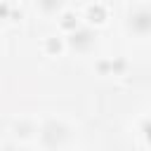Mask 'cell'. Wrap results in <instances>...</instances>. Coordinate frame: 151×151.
I'll return each mask as SVG.
<instances>
[{"label": "cell", "instance_id": "2", "mask_svg": "<svg viewBox=\"0 0 151 151\" xmlns=\"http://www.w3.org/2000/svg\"><path fill=\"white\" fill-rule=\"evenodd\" d=\"M106 19V9H104V5H90L87 7V21L90 24H101Z\"/></svg>", "mask_w": 151, "mask_h": 151}, {"label": "cell", "instance_id": "1", "mask_svg": "<svg viewBox=\"0 0 151 151\" xmlns=\"http://www.w3.org/2000/svg\"><path fill=\"white\" fill-rule=\"evenodd\" d=\"M130 26H132L137 33H146V31H151V12H149V9H139V12H134L132 19H130Z\"/></svg>", "mask_w": 151, "mask_h": 151}, {"label": "cell", "instance_id": "7", "mask_svg": "<svg viewBox=\"0 0 151 151\" xmlns=\"http://www.w3.org/2000/svg\"><path fill=\"white\" fill-rule=\"evenodd\" d=\"M144 137H146V142L151 144V120H146V123H144Z\"/></svg>", "mask_w": 151, "mask_h": 151}, {"label": "cell", "instance_id": "5", "mask_svg": "<svg viewBox=\"0 0 151 151\" xmlns=\"http://www.w3.org/2000/svg\"><path fill=\"white\" fill-rule=\"evenodd\" d=\"M45 50H47L50 54H59V52H61V40H59V38H47Z\"/></svg>", "mask_w": 151, "mask_h": 151}, {"label": "cell", "instance_id": "4", "mask_svg": "<svg viewBox=\"0 0 151 151\" xmlns=\"http://www.w3.org/2000/svg\"><path fill=\"white\" fill-rule=\"evenodd\" d=\"M61 28H66V31H78V19H76V14L64 12V14H61Z\"/></svg>", "mask_w": 151, "mask_h": 151}, {"label": "cell", "instance_id": "6", "mask_svg": "<svg viewBox=\"0 0 151 151\" xmlns=\"http://www.w3.org/2000/svg\"><path fill=\"white\" fill-rule=\"evenodd\" d=\"M40 5H42L45 9H54V7L59 5V0H40Z\"/></svg>", "mask_w": 151, "mask_h": 151}, {"label": "cell", "instance_id": "3", "mask_svg": "<svg viewBox=\"0 0 151 151\" xmlns=\"http://www.w3.org/2000/svg\"><path fill=\"white\" fill-rule=\"evenodd\" d=\"M90 42H92V35H90V33H85V31L73 33V38H71V45H73V47H78V50H85Z\"/></svg>", "mask_w": 151, "mask_h": 151}, {"label": "cell", "instance_id": "8", "mask_svg": "<svg viewBox=\"0 0 151 151\" xmlns=\"http://www.w3.org/2000/svg\"><path fill=\"white\" fill-rule=\"evenodd\" d=\"M0 17H2V19H5V17H9V5H5V2L0 5Z\"/></svg>", "mask_w": 151, "mask_h": 151}]
</instances>
